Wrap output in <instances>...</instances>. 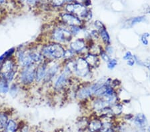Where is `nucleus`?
Masks as SVG:
<instances>
[{
	"label": "nucleus",
	"mask_w": 150,
	"mask_h": 132,
	"mask_svg": "<svg viewBox=\"0 0 150 132\" xmlns=\"http://www.w3.org/2000/svg\"><path fill=\"white\" fill-rule=\"evenodd\" d=\"M19 128V125L15 119H9L6 128L2 132H17Z\"/></svg>",
	"instance_id": "f3484780"
},
{
	"label": "nucleus",
	"mask_w": 150,
	"mask_h": 132,
	"mask_svg": "<svg viewBox=\"0 0 150 132\" xmlns=\"http://www.w3.org/2000/svg\"><path fill=\"white\" fill-rule=\"evenodd\" d=\"M149 78H150V74H149Z\"/></svg>",
	"instance_id": "c03bdc74"
},
{
	"label": "nucleus",
	"mask_w": 150,
	"mask_h": 132,
	"mask_svg": "<svg viewBox=\"0 0 150 132\" xmlns=\"http://www.w3.org/2000/svg\"><path fill=\"white\" fill-rule=\"evenodd\" d=\"M25 1H26V2H27L29 6L31 7L34 6L38 2V0H25Z\"/></svg>",
	"instance_id": "58836bf2"
},
{
	"label": "nucleus",
	"mask_w": 150,
	"mask_h": 132,
	"mask_svg": "<svg viewBox=\"0 0 150 132\" xmlns=\"http://www.w3.org/2000/svg\"><path fill=\"white\" fill-rule=\"evenodd\" d=\"M110 106V104H108L107 101H106L103 97H98L95 100L93 103V109L97 112H100L102 111L105 108Z\"/></svg>",
	"instance_id": "4468645a"
},
{
	"label": "nucleus",
	"mask_w": 150,
	"mask_h": 132,
	"mask_svg": "<svg viewBox=\"0 0 150 132\" xmlns=\"http://www.w3.org/2000/svg\"><path fill=\"white\" fill-rule=\"evenodd\" d=\"M117 65V61L115 59H112L111 58L110 61L108 62L107 66L108 68L110 70H112V69H114Z\"/></svg>",
	"instance_id": "cd10ccee"
},
{
	"label": "nucleus",
	"mask_w": 150,
	"mask_h": 132,
	"mask_svg": "<svg viewBox=\"0 0 150 132\" xmlns=\"http://www.w3.org/2000/svg\"><path fill=\"white\" fill-rule=\"evenodd\" d=\"M98 32L100 33V37L101 38V40H102L104 44H105L106 45H110V43H111L110 36L107 30H106L105 27H104L103 28L100 29V30H98Z\"/></svg>",
	"instance_id": "6ab92c4d"
},
{
	"label": "nucleus",
	"mask_w": 150,
	"mask_h": 132,
	"mask_svg": "<svg viewBox=\"0 0 150 132\" xmlns=\"http://www.w3.org/2000/svg\"><path fill=\"white\" fill-rule=\"evenodd\" d=\"M70 32L73 36H76L81 32L82 28L81 26H73V27H69Z\"/></svg>",
	"instance_id": "bb28decb"
},
{
	"label": "nucleus",
	"mask_w": 150,
	"mask_h": 132,
	"mask_svg": "<svg viewBox=\"0 0 150 132\" xmlns=\"http://www.w3.org/2000/svg\"><path fill=\"white\" fill-rule=\"evenodd\" d=\"M100 56L101 57V59H102L103 61H104L105 62H106V63H108V62L110 61V59H111L110 55L107 54V53L105 52V50H103V49L102 50V52H101Z\"/></svg>",
	"instance_id": "c756f323"
},
{
	"label": "nucleus",
	"mask_w": 150,
	"mask_h": 132,
	"mask_svg": "<svg viewBox=\"0 0 150 132\" xmlns=\"http://www.w3.org/2000/svg\"><path fill=\"white\" fill-rule=\"evenodd\" d=\"M19 69L15 56L11 57L0 63V77L10 83H13L16 80Z\"/></svg>",
	"instance_id": "f257e3e1"
},
{
	"label": "nucleus",
	"mask_w": 150,
	"mask_h": 132,
	"mask_svg": "<svg viewBox=\"0 0 150 132\" xmlns=\"http://www.w3.org/2000/svg\"><path fill=\"white\" fill-rule=\"evenodd\" d=\"M133 57H134V55L132 54L131 52H127L125 54L124 56H123V59L124 60H126L127 61V60H128V59L133 58Z\"/></svg>",
	"instance_id": "f704fd0d"
},
{
	"label": "nucleus",
	"mask_w": 150,
	"mask_h": 132,
	"mask_svg": "<svg viewBox=\"0 0 150 132\" xmlns=\"http://www.w3.org/2000/svg\"><path fill=\"white\" fill-rule=\"evenodd\" d=\"M146 20V17L144 16L135 17V18H132L125 21V27L127 28H132V27H133V26H134L135 24L141 23V22H144V21H145V20Z\"/></svg>",
	"instance_id": "dca6fc26"
},
{
	"label": "nucleus",
	"mask_w": 150,
	"mask_h": 132,
	"mask_svg": "<svg viewBox=\"0 0 150 132\" xmlns=\"http://www.w3.org/2000/svg\"><path fill=\"white\" fill-rule=\"evenodd\" d=\"M11 83L0 77V95H5L9 92Z\"/></svg>",
	"instance_id": "a211bd4d"
},
{
	"label": "nucleus",
	"mask_w": 150,
	"mask_h": 132,
	"mask_svg": "<svg viewBox=\"0 0 150 132\" xmlns=\"http://www.w3.org/2000/svg\"><path fill=\"white\" fill-rule=\"evenodd\" d=\"M101 132H113V130L110 127H105L103 129H101Z\"/></svg>",
	"instance_id": "ea45409f"
},
{
	"label": "nucleus",
	"mask_w": 150,
	"mask_h": 132,
	"mask_svg": "<svg viewBox=\"0 0 150 132\" xmlns=\"http://www.w3.org/2000/svg\"><path fill=\"white\" fill-rule=\"evenodd\" d=\"M65 50L66 49L63 46V45L55 42H52L43 45L40 49V52L45 57V60L55 61L64 58Z\"/></svg>",
	"instance_id": "f03ea898"
},
{
	"label": "nucleus",
	"mask_w": 150,
	"mask_h": 132,
	"mask_svg": "<svg viewBox=\"0 0 150 132\" xmlns=\"http://www.w3.org/2000/svg\"><path fill=\"white\" fill-rule=\"evenodd\" d=\"M146 117H145L144 114H137V116L135 117L134 124H135V126L138 127V128H142V127H144L145 126V124H146Z\"/></svg>",
	"instance_id": "4be33fe9"
},
{
	"label": "nucleus",
	"mask_w": 150,
	"mask_h": 132,
	"mask_svg": "<svg viewBox=\"0 0 150 132\" xmlns=\"http://www.w3.org/2000/svg\"><path fill=\"white\" fill-rule=\"evenodd\" d=\"M47 68V61H45L43 63L41 64L36 66L35 69V83H40L44 80V78L46 75Z\"/></svg>",
	"instance_id": "9d476101"
},
{
	"label": "nucleus",
	"mask_w": 150,
	"mask_h": 132,
	"mask_svg": "<svg viewBox=\"0 0 150 132\" xmlns=\"http://www.w3.org/2000/svg\"><path fill=\"white\" fill-rule=\"evenodd\" d=\"M135 64V61L133 57V58L127 60V65L129 67H133Z\"/></svg>",
	"instance_id": "e433bc0d"
},
{
	"label": "nucleus",
	"mask_w": 150,
	"mask_h": 132,
	"mask_svg": "<svg viewBox=\"0 0 150 132\" xmlns=\"http://www.w3.org/2000/svg\"><path fill=\"white\" fill-rule=\"evenodd\" d=\"M89 36H90V37L91 38V39L98 40L99 37H100V33H99L98 30H93L91 31L90 33H89Z\"/></svg>",
	"instance_id": "473e14b6"
},
{
	"label": "nucleus",
	"mask_w": 150,
	"mask_h": 132,
	"mask_svg": "<svg viewBox=\"0 0 150 132\" xmlns=\"http://www.w3.org/2000/svg\"><path fill=\"white\" fill-rule=\"evenodd\" d=\"M42 1H50V0H42Z\"/></svg>",
	"instance_id": "79ce46f5"
},
{
	"label": "nucleus",
	"mask_w": 150,
	"mask_h": 132,
	"mask_svg": "<svg viewBox=\"0 0 150 132\" xmlns=\"http://www.w3.org/2000/svg\"><path fill=\"white\" fill-rule=\"evenodd\" d=\"M149 36H150V34L148 33H144L142 35L141 42L143 44V45H146V46H147V45H148L149 42H148V40H147V38H148Z\"/></svg>",
	"instance_id": "c85d7f7f"
},
{
	"label": "nucleus",
	"mask_w": 150,
	"mask_h": 132,
	"mask_svg": "<svg viewBox=\"0 0 150 132\" xmlns=\"http://www.w3.org/2000/svg\"><path fill=\"white\" fill-rule=\"evenodd\" d=\"M110 109L113 115H120L123 111V105L119 103L110 105Z\"/></svg>",
	"instance_id": "5701e85b"
},
{
	"label": "nucleus",
	"mask_w": 150,
	"mask_h": 132,
	"mask_svg": "<svg viewBox=\"0 0 150 132\" xmlns=\"http://www.w3.org/2000/svg\"><path fill=\"white\" fill-rule=\"evenodd\" d=\"M61 19L64 25L69 26V27L81 26L82 25V20L71 13H62L61 15Z\"/></svg>",
	"instance_id": "1a4fd4ad"
},
{
	"label": "nucleus",
	"mask_w": 150,
	"mask_h": 132,
	"mask_svg": "<svg viewBox=\"0 0 150 132\" xmlns=\"http://www.w3.org/2000/svg\"><path fill=\"white\" fill-rule=\"evenodd\" d=\"M86 47V41L83 38H78L69 43V49L76 54H79L84 50Z\"/></svg>",
	"instance_id": "f8f14e48"
},
{
	"label": "nucleus",
	"mask_w": 150,
	"mask_h": 132,
	"mask_svg": "<svg viewBox=\"0 0 150 132\" xmlns=\"http://www.w3.org/2000/svg\"><path fill=\"white\" fill-rule=\"evenodd\" d=\"M105 51L109 55H112V54H113V48L112 46H111L110 45H106Z\"/></svg>",
	"instance_id": "c9c22d12"
},
{
	"label": "nucleus",
	"mask_w": 150,
	"mask_h": 132,
	"mask_svg": "<svg viewBox=\"0 0 150 132\" xmlns=\"http://www.w3.org/2000/svg\"><path fill=\"white\" fill-rule=\"evenodd\" d=\"M94 26H95V28L97 29V30L98 31L100 30L101 28L105 27V26L104 25V24L101 22V21L99 20H97L94 22Z\"/></svg>",
	"instance_id": "72a5a7b5"
},
{
	"label": "nucleus",
	"mask_w": 150,
	"mask_h": 132,
	"mask_svg": "<svg viewBox=\"0 0 150 132\" xmlns=\"http://www.w3.org/2000/svg\"><path fill=\"white\" fill-rule=\"evenodd\" d=\"M74 73L81 78H86L90 73V66L84 57H78L75 60Z\"/></svg>",
	"instance_id": "423d86ee"
},
{
	"label": "nucleus",
	"mask_w": 150,
	"mask_h": 132,
	"mask_svg": "<svg viewBox=\"0 0 150 132\" xmlns=\"http://www.w3.org/2000/svg\"><path fill=\"white\" fill-rule=\"evenodd\" d=\"M21 132H29V128L28 126H24L21 129Z\"/></svg>",
	"instance_id": "a19ab883"
},
{
	"label": "nucleus",
	"mask_w": 150,
	"mask_h": 132,
	"mask_svg": "<svg viewBox=\"0 0 150 132\" xmlns=\"http://www.w3.org/2000/svg\"><path fill=\"white\" fill-rule=\"evenodd\" d=\"M71 3L83 4L88 7V6L91 4V1H89V0H71Z\"/></svg>",
	"instance_id": "2f4dec72"
},
{
	"label": "nucleus",
	"mask_w": 150,
	"mask_h": 132,
	"mask_svg": "<svg viewBox=\"0 0 150 132\" xmlns=\"http://www.w3.org/2000/svg\"><path fill=\"white\" fill-rule=\"evenodd\" d=\"M143 66L146 67L150 70V57L147 58L144 62H143Z\"/></svg>",
	"instance_id": "4c0bfd02"
},
{
	"label": "nucleus",
	"mask_w": 150,
	"mask_h": 132,
	"mask_svg": "<svg viewBox=\"0 0 150 132\" xmlns=\"http://www.w3.org/2000/svg\"><path fill=\"white\" fill-rule=\"evenodd\" d=\"M65 9L67 13L73 14L81 20L89 21L92 18L91 11L88 8V7L83 4L76 3L67 4Z\"/></svg>",
	"instance_id": "20e7f679"
},
{
	"label": "nucleus",
	"mask_w": 150,
	"mask_h": 132,
	"mask_svg": "<svg viewBox=\"0 0 150 132\" xmlns=\"http://www.w3.org/2000/svg\"><path fill=\"white\" fill-rule=\"evenodd\" d=\"M16 49V48H11V49L8 50V51L6 52L4 54H2L1 56H0V63H1L2 61H4L8 58H10V57L14 56L15 55Z\"/></svg>",
	"instance_id": "b1692460"
},
{
	"label": "nucleus",
	"mask_w": 150,
	"mask_h": 132,
	"mask_svg": "<svg viewBox=\"0 0 150 132\" xmlns=\"http://www.w3.org/2000/svg\"><path fill=\"white\" fill-rule=\"evenodd\" d=\"M86 59L87 63L90 66V68H97L100 65V59L98 58V56H95V55L88 54L84 57Z\"/></svg>",
	"instance_id": "2eb2a0df"
},
{
	"label": "nucleus",
	"mask_w": 150,
	"mask_h": 132,
	"mask_svg": "<svg viewBox=\"0 0 150 132\" xmlns=\"http://www.w3.org/2000/svg\"><path fill=\"white\" fill-rule=\"evenodd\" d=\"M50 37L52 42L64 45L71 42L73 35L70 32L69 29L61 26V27L54 28L51 33Z\"/></svg>",
	"instance_id": "39448f33"
},
{
	"label": "nucleus",
	"mask_w": 150,
	"mask_h": 132,
	"mask_svg": "<svg viewBox=\"0 0 150 132\" xmlns=\"http://www.w3.org/2000/svg\"><path fill=\"white\" fill-rule=\"evenodd\" d=\"M103 125L100 120L99 119H93L91 121L89 125V128L90 129L91 131L96 132L97 131L100 130L102 128Z\"/></svg>",
	"instance_id": "aec40b11"
},
{
	"label": "nucleus",
	"mask_w": 150,
	"mask_h": 132,
	"mask_svg": "<svg viewBox=\"0 0 150 132\" xmlns=\"http://www.w3.org/2000/svg\"><path fill=\"white\" fill-rule=\"evenodd\" d=\"M76 55V53H74L71 49H67L65 50V53H64V59L65 61H69V60L73 59V58Z\"/></svg>",
	"instance_id": "a878e982"
},
{
	"label": "nucleus",
	"mask_w": 150,
	"mask_h": 132,
	"mask_svg": "<svg viewBox=\"0 0 150 132\" xmlns=\"http://www.w3.org/2000/svg\"><path fill=\"white\" fill-rule=\"evenodd\" d=\"M28 49L31 59L33 64L38 66L45 61V57L41 53L40 50H38L35 48H28Z\"/></svg>",
	"instance_id": "9b49d317"
},
{
	"label": "nucleus",
	"mask_w": 150,
	"mask_h": 132,
	"mask_svg": "<svg viewBox=\"0 0 150 132\" xmlns=\"http://www.w3.org/2000/svg\"><path fill=\"white\" fill-rule=\"evenodd\" d=\"M36 132H43V131H40V130H38V131H37Z\"/></svg>",
	"instance_id": "37998d69"
},
{
	"label": "nucleus",
	"mask_w": 150,
	"mask_h": 132,
	"mask_svg": "<svg viewBox=\"0 0 150 132\" xmlns=\"http://www.w3.org/2000/svg\"><path fill=\"white\" fill-rule=\"evenodd\" d=\"M50 1L54 6L59 7L66 3V0H50Z\"/></svg>",
	"instance_id": "7c9ffc66"
},
{
	"label": "nucleus",
	"mask_w": 150,
	"mask_h": 132,
	"mask_svg": "<svg viewBox=\"0 0 150 132\" xmlns=\"http://www.w3.org/2000/svg\"><path fill=\"white\" fill-rule=\"evenodd\" d=\"M9 120V116L6 112H0V131H3L6 128L7 123Z\"/></svg>",
	"instance_id": "412c9836"
},
{
	"label": "nucleus",
	"mask_w": 150,
	"mask_h": 132,
	"mask_svg": "<svg viewBox=\"0 0 150 132\" xmlns=\"http://www.w3.org/2000/svg\"><path fill=\"white\" fill-rule=\"evenodd\" d=\"M71 74L66 70L63 71L59 75H58L54 83V89L57 91H60L66 88L68 81H69V76Z\"/></svg>",
	"instance_id": "6e6552de"
},
{
	"label": "nucleus",
	"mask_w": 150,
	"mask_h": 132,
	"mask_svg": "<svg viewBox=\"0 0 150 132\" xmlns=\"http://www.w3.org/2000/svg\"><path fill=\"white\" fill-rule=\"evenodd\" d=\"M102 48L100 46V45H96V44H93L91 45L89 48V54H93V55H95V56H100L101 52H102Z\"/></svg>",
	"instance_id": "393cba45"
},
{
	"label": "nucleus",
	"mask_w": 150,
	"mask_h": 132,
	"mask_svg": "<svg viewBox=\"0 0 150 132\" xmlns=\"http://www.w3.org/2000/svg\"><path fill=\"white\" fill-rule=\"evenodd\" d=\"M47 68L46 75L43 81L44 83H49L52 81L60 70V64L59 63L55 61H50V60H47Z\"/></svg>",
	"instance_id": "0eeeda50"
},
{
	"label": "nucleus",
	"mask_w": 150,
	"mask_h": 132,
	"mask_svg": "<svg viewBox=\"0 0 150 132\" xmlns=\"http://www.w3.org/2000/svg\"><path fill=\"white\" fill-rule=\"evenodd\" d=\"M93 95V92L91 88V85L89 86H85L79 89L77 91L76 97L77 99L79 100H84L91 97Z\"/></svg>",
	"instance_id": "ddd939ff"
},
{
	"label": "nucleus",
	"mask_w": 150,
	"mask_h": 132,
	"mask_svg": "<svg viewBox=\"0 0 150 132\" xmlns=\"http://www.w3.org/2000/svg\"><path fill=\"white\" fill-rule=\"evenodd\" d=\"M36 65L24 67L19 69L16 81L22 87H28L35 82V69Z\"/></svg>",
	"instance_id": "7ed1b4c3"
}]
</instances>
